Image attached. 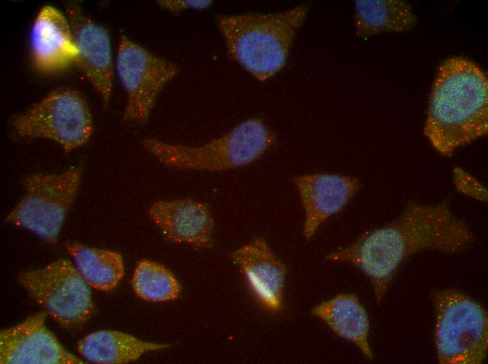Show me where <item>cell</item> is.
<instances>
[{"mask_svg": "<svg viewBox=\"0 0 488 364\" xmlns=\"http://www.w3.org/2000/svg\"><path fill=\"white\" fill-rule=\"evenodd\" d=\"M311 314L323 321L338 336L353 342L370 360V321L366 309L353 293H341L316 306Z\"/></svg>", "mask_w": 488, "mask_h": 364, "instance_id": "2e32d148", "label": "cell"}, {"mask_svg": "<svg viewBox=\"0 0 488 364\" xmlns=\"http://www.w3.org/2000/svg\"><path fill=\"white\" fill-rule=\"evenodd\" d=\"M431 297L439 363H482L488 349V320L484 308L455 288L435 290Z\"/></svg>", "mask_w": 488, "mask_h": 364, "instance_id": "5b68a950", "label": "cell"}, {"mask_svg": "<svg viewBox=\"0 0 488 364\" xmlns=\"http://www.w3.org/2000/svg\"><path fill=\"white\" fill-rule=\"evenodd\" d=\"M11 125L22 138L50 139L66 152L84 145L93 132L91 113L76 90L58 87L12 119Z\"/></svg>", "mask_w": 488, "mask_h": 364, "instance_id": "8992f818", "label": "cell"}, {"mask_svg": "<svg viewBox=\"0 0 488 364\" xmlns=\"http://www.w3.org/2000/svg\"><path fill=\"white\" fill-rule=\"evenodd\" d=\"M30 58L41 74H54L67 69L75 59L69 22L54 6L47 5L38 13L30 31Z\"/></svg>", "mask_w": 488, "mask_h": 364, "instance_id": "5bb4252c", "label": "cell"}, {"mask_svg": "<svg viewBox=\"0 0 488 364\" xmlns=\"http://www.w3.org/2000/svg\"><path fill=\"white\" fill-rule=\"evenodd\" d=\"M149 214L168 241L196 248L212 246L214 220L206 204L189 198L161 200Z\"/></svg>", "mask_w": 488, "mask_h": 364, "instance_id": "4fadbf2b", "label": "cell"}, {"mask_svg": "<svg viewBox=\"0 0 488 364\" xmlns=\"http://www.w3.org/2000/svg\"><path fill=\"white\" fill-rule=\"evenodd\" d=\"M276 136L259 118L246 120L227 134L198 146L144 139L142 146L162 164L179 170L221 172L252 163Z\"/></svg>", "mask_w": 488, "mask_h": 364, "instance_id": "277c9868", "label": "cell"}, {"mask_svg": "<svg viewBox=\"0 0 488 364\" xmlns=\"http://www.w3.org/2000/svg\"><path fill=\"white\" fill-rule=\"evenodd\" d=\"M116 69L127 94L123 118L140 123L148 120L158 94L179 71L175 64L153 54L124 34L120 36Z\"/></svg>", "mask_w": 488, "mask_h": 364, "instance_id": "9c48e42d", "label": "cell"}, {"mask_svg": "<svg viewBox=\"0 0 488 364\" xmlns=\"http://www.w3.org/2000/svg\"><path fill=\"white\" fill-rule=\"evenodd\" d=\"M354 6V22L359 37L406 31L417 22L411 6L402 0H359Z\"/></svg>", "mask_w": 488, "mask_h": 364, "instance_id": "ac0fdd59", "label": "cell"}, {"mask_svg": "<svg viewBox=\"0 0 488 364\" xmlns=\"http://www.w3.org/2000/svg\"><path fill=\"white\" fill-rule=\"evenodd\" d=\"M231 258L263 306L278 311L282 306L287 270L265 239L255 238L231 253Z\"/></svg>", "mask_w": 488, "mask_h": 364, "instance_id": "9a60e30c", "label": "cell"}, {"mask_svg": "<svg viewBox=\"0 0 488 364\" xmlns=\"http://www.w3.org/2000/svg\"><path fill=\"white\" fill-rule=\"evenodd\" d=\"M80 183L81 172L77 168L59 174L38 173L25 177V194L6 221L55 244Z\"/></svg>", "mask_w": 488, "mask_h": 364, "instance_id": "52a82bcc", "label": "cell"}, {"mask_svg": "<svg viewBox=\"0 0 488 364\" xmlns=\"http://www.w3.org/2000/svg\"><path fill=\"white\" fill-rule=\"evenodd\" d=\"M170 345L141 340L117 330H101L83 337L77 350L86 360L99 364H123L137 360L145 353Z\"/></svg>", "mask_w": 488, "mask_h": 364, "instance_id": "e0dca14e", "label": "cell"}, {"mask_svg": "<svg viewBox=\"0 0 488 364\" xmlns=\"http://www.w3.org/2000/svg\"><path fill=\"white\" fill-rule=\"evenodd\" d=\"M474 239L467 223L454 215L448 202H412L391 223L365 232L326 259L353 265L370 280L376 301H382L400 264L423 250L456 253Z\"/></svg>", "mask_w": 488, "mask_h": 364, "instance_id": "6da1fadb", "label": "cell"}, {"mask_svg": "<svg viewBox=\"0 0 488 364\" xmlns=\"http://www.w3.org/2000/svg\"><path fill=\"white\" fill-rule=\"evenodd\" d=\"M454 178L456 188L463 194L479 200H487L484 188L478 181L463 170L456 168L454 170Z\"/></svg>", "mask_w": 488, "mask_h": 364, "instance_id": "44dd1931", "label": "cell"}, {"mask_svg": "<svg viewBox=\"0 0 488 364\" xmlns=\"http://www.w3.org/2000/svg\"><path fill=\"white\" fill-rule=\"evenodd\" d=\"M309 8V4H303L278 13L220 15L216 19L229 57L264 81L285 65Z\"/></svg>", "mask_w": 488, "mask_h": 364, "instance_id": "3957f363", "label": "cell"}, {"mask_svg": "<svg viewBox=\"0 0 488 364\" xmlns=\"http://www.w3.org/2000/svg\"><path fill=\"white\" fill-rule=\"evenodd\" d=\"M72 33L75 62L100 94L103 102L110 99L113 83L111 41L107 29L85 15L75 1L65 4Z\"/></svg>", "mask_w": 488, "mask_h": 364, "instance_id": "30bf717a", "label": "cell"}, {"mask_svg": "<svg viewBox=\"0 0 488 364\" xmlns=\"http://www.w3.org/2000/svg\"><path fill=\"white\" fill-rule=\"evenodd\" d=\"M292 181L305 211L303 234L307 240L326 219L339 212L360 188L357 178L334 174L297 176Z\"/></svg>", "mask_w": 488, "mask_h": 364, "instance_id": "7c38bea8", "label": "cell"}, {"mask_svg": "<svg viewBox=\"0 0 488 364\" xmlns=\"http://www.w3.org/2000/svg\"><path fill=\"white\" fill-rule=\"evenodd\" d=\"M43 310L0 332L1 364L86 363L68 351L46 327Z\"/></svg>", "mask_w": 488, "mask_h": 364, "instance_id": "8fae6325", "label": "cell"}, {"mask_svg": "<svg viewBox=\"0 0 488 364\" xmlns=\"http://www.w3.org/2000/svg\"><path fill=\"white\" fill-rule=\"evenodd\" d=\"M65 248L90 286L102 291L117 287L124 274L123 260L119 253L72 241L66 243Z\"/></svg>", "mask_w": 488, "mask_h": 364, "instance_id": "d6986e66", "label": "cell"}, {"mask_svg": "<svg viewBox=\"0 0 488 364\" xmlns=\"http://www.w3.org/2000/svg\"><path fill=\"white\" fill-rule=\"evenodd\" d=\"M18 281L62 327L79 326L93 314L89 285L68 260L58 259L42 268L22 272Z\"/></svg>", "mask_w": 488, "mask_h": 364, "instance_id": "ba28073f", "label": "cell"}, {"mask_svg": "<svg viewBox=\"0 0 488 364\" xmlns=\"http://www.w3.org/2000/svg\"><path fill=\"white\" fill-rule=\"evenodd\" d=\"M212 1L208 0H160L157 4L169 12L179 15L183 10L188 9L204 10L212 5Z\"/></svg>", "mask_w": 488, "mask_h": 364, "instance_id": "7402d4cb", "label": "cell"}, {"mask_svg": "<svg viewBox=\"0 0 488 364\" xmlns=\"http://www.w3.org/2000/svg\"><path fill=\"white\" fill-rule=\"evenodd\" d=\"M488 131V82L485 72L463 57L445 59L439 66L431 94L423 133L442 155Z\"/></svg>", "mask_w": 488, "mask_h": 364, "instance_id": "7a4b0ae2", "label": "cell"}, {"mask_svg": "<svg viewBox=\"0 0 488 364\" xmlns=\"http://www.w3.org/2000/svg\"><path fill=\"white\" fill-rule=\"evenodd\" d=\"M132 286L136 295L147 301L172 300L180 293V285L170 271L160 263L146 259L137 263Z\"/></svg>", "mask_w": 488, "mask_h": 364, "instance_id": "ffe728a7", "label": "cell"}]
</instances>
